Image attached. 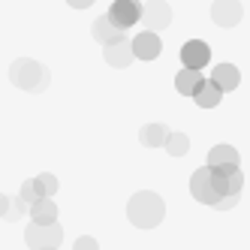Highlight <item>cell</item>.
Returning a JSON list of instances; mask_svg holds the SVG:
<instances>
[{
  "label": "cell",
  "mask_w": 250,
  "mask_h": 250,
  "mask_svg": "<svg viewBox=\"0 0 250 250\" xmlns=\"http://www.w3.org/2000/svg\"><path fill=\"white\" fill-rule=\"evenodd\" d=\"M202 73L199 69H190V66H184L181 73L175 76V87H178V94H184V97H196V91L202 87Z\"/></svg>",
  "instance_id": "cell-13"
},
{
  "label": "cell",
  "mask_w": 250,
  "mask_h": 250,
  "mask_svg": "<svg viewBox=\"0 0 250 250\" xmlns=\"http://www.w3.org/2000/svg\"><path fill=\"white\" fill-rule=\"evenodd\" d=\"M133 51H136L139 61H154V58H160V51H163L160 33L157 30H142L139 37H133Z\"/></svg>",
  "instance_id": "cell-9"
},
{
  "label": "cell",
  "mask_w": 250,
  "mask_h": 250,
  "mask_svg": "<svg viewBox=\"0 0 250 250\" xmlns=\"http://www.w3.org/2000/svg\"><path fill=\"white\" fill-rule=\"evenodd\" d=\"M30 214H33V223H55L58 208H55L51 199H40V202L30 205Z\"/></svg>",
  "instance_id": "cell-17"
},
{
  "label": "cell",
  "mask_w": 250,
  "mask_h": 250,
  "mask_svg": "<svg viewBox=\"0 0 250 250\" xmlns=\"http://www.w3.org/2000/svg\"><path fill=\"white\" fill-rule=\"evenodd\" d=\"M127 214H130V220L139 229H154L160 220H163V199H160L157 193L142 190V193H136L133 199H130Z\"/></svg>",
  "instance_id": "cell-1"
},
{
  "label": "cell",
  "mask_w": 250,
  "mask_h": 250,
  "mask_svg": "<svg viewBox=\"0 0 250 250\" xmlns=\"http://www.w3.org/2000/svg\"><path fill=\"white\" fill-rule=\"evenodd\" d=\"M9 79H12V84H19L21 91H42V87L48 84L45 66H42L40 61H27V58L12 61V66H9Z\"/></svg>",
  "instance_id": "cell-2"
},
{
  "label": "cell",
  "mask_w": 250,
  "mask_h": 250,
  "mask_svg": "<svg viewBox=\"0 0 250 250\" xmlns=\"http://www.w3.org/2000/svg\"><path fill=\"white\" fill-rule=\"evenodd\" d=\"M27 241L37 250H55L61 241V226L58 223H33L27 229Z\"/></svg>",
  "instance_id": "cell-7"
},
{
  "label": "cell",
  "mask_w": 250,
  "mask_h": 250,
  "mask_svg": "<svg viewBox=\"0 0 250 250\" xmlns=\"http://www.w3.org/2000/svg\"><path fill=\"white\" fill-rule=\"evenodd\" d=\"M105 15L112 19V24H115L118 30L127 33L133 24L142 21V15H145V3H142V0H115Z\"/></svg>",
  "instance_id": "cell-3"
},
{
  "label": "cell",
  "mask_w": 250,
  "mask_h": 250,
  "mask_svg": "<svg viewBox=\"0 0 250 250\" xmlns=\"http://www.w3.org/2000/svg\"><path fill=\"white\" fill-rule=\"evenodd\" d=\"M208 61H211V48H208V42H202V40H187V42L181 45V63H184V66H190V69H202Z\"/></svg>",
  "instance_id": "cell-10"
},
{
  "label": "cell",
  "mask_w": 250,
  "mask_h": 250,
  "mask_svg": "<svg viewBox=\"0 0 250 250\" xmlns=\"http://www.w3.org/2000/svg\"><path fill=\"white\" fill-rule=\"evenodd\" d=\"M241 3L238 0H214L211 3V21L217 24V27H235L241 21Z\"/></svg>",
  "instance_id": "cell-6"
},
{
  "label": "cell",
  "mask_w": 250,
  "mask_h": 250,
  "mask_svg": "<svg viewBox=\"0 0 250 250\" xmlns=\"http://www.w3.org/2000/svg\"><path fill=\"white\" fill-rule=\"evenodd\" d=\"M211 82L217 84L223 94H229V91H235V87H238L241 73L232 63H217V66H214V73H211Z\"/></svg>",
  "instance_id": "cell-12"
},
{
  "label": "cell",
  "mask_w": 250,
  "mask_h": 250,
  "mask_svg": "<svg viewBox=\"0 0 250 250\" xmlns=\"http://www.w3.org/2000/svg\"><path fill=\"white\" fill-rule=\"evenodd\" d=\"M103 58H105V63H112L115 69L130 66V63L136 61L133 40H127V33H121V37H115L112 42H105V45H103Z\"/></svg>",
  "instance_id": "cell-5"
},
{
  "label": "cell",
  "mask_w": 250,
  "mask_h": 250,
  "mask_svg": "<svg viewBox=\"0 0 250 250\" xmlns=\"http://www.w3.org/2000/svg\"><path fill=\"white\" fill-rule=\"evenodd\" d=\"M166 151H169L172 157H184V154L190 151V139H187L184 133H169V139H166Z\"/></svg>",
  "instance_id": "cell-18"
},
{
  "label": "cell",
  "mask_w": 250,
  "mask_h": 250,
  "mask_svg": "<svg viewBox=\"0 0 250 250\" xmlns=\"http://www.w3.org/2000/svg\"><path fill=\"white\" fill-rule=\"evenodd\" d=\"M73 9H87V6H94V0H66Z\"/></svg>",
  "instance_id": "cell-20"
},
{
  "label": "cell",
  "mask_w": 250,
  "mask_h": 250,
  "mask_svg": "<svg viewBox=\"0 0 250 250\" xmlns=\"http://www.w3.org/2000/svg\"><path fill=\"white\" fill-rule=\"evenodd\" d=\"M166 139H169V130L163 124H148V127H142V145L157 148V145H166Z\"/></svg>",
  "instance_id": "cell-16"
},
{
  "label": "cell",
  "mask_w": 250,
  "mask_h": 250,
  "mask_svg": "<svg viewBox=\"0 0 250 250\" xmlns=\"http://www.w3.org/2000/svg\"><path fill=\"white\" fill-rule=\"evenodd\" d=\"M76 250H97V241L94 238H79L76 241Z\"/></svg>",
  "instance_id": "cell-19"
},
{
  "label": "cell",
  "mask_w": 250,
  "mask_h": 250,
  "mask_svg": "<svg viewBox=\"0 0 250 250\" xmlns=\"http://www.w3.org/2000/svg\"><path fill=\"white\" fill-rule=\"evenodd\" d=\"M220 97H223V91H220V87L214 84L211 79H205V82H202V87H199V91H196V97H193V100L199 103L202 109H214V105L220 103Z\"/></svg>",
  "instance_id": "cell-15"
},
{
  "label": "cell",
  "mask_w": 250,
  "mask_h": 250,
  "mask_svg": "<svg viewBox=\"0 0 250 250\" xmlns=\"http://www.w3.org/2000/svg\"><path fill=\"white\" fill-rule=\"evenodd\" d=\"M208 166L211 169H223V172H235L238 169V151L229 145H217L208 154Z\"/></svg>",
  "instance_id": "cell-11"
},
{
  "label": "cell",
  "mask_w": 250,
  "mask_h": 250,
  "mask_svg": "<svg viewBox=\"0 0 250 250\" xmlns=\"http://www.w3.org/2000/svg\"><path fill=\"white\" fill-rule=\"evenodd\" d=\"M91 33H94V40H97L100 45H105V42H112L115 37H121L124 30H118V27L112 24L109 15H100V19L94 21V27H91Z\"/></svg>",
  "instance_id": "cell-14"
},
{
  "label": "cell",
  "mask_w": 250,
  "mask_h": 250,
  "mask_svg": "<svg viewBox=\"0 0 250 250\" xmlns=\"http://www.w3.org/2000/svg\"><path fill=\"white\" fill-rule=\"evenodd\" d=\"M190 190H193V196L199 202H205V205H220L223 202V196L217 193V187H214V175H211V166H205V169H196L193 172V178H190Z\"/></svg>",
  "instance_id": "cell-4"
},
{
  "label": "cell",
  "mask_w": 250,
  "mask_h": 250,
  "mask_svg": "<svg viewBox=\"0 0 250 250\" xmlns=\"http://www.w3.org/2000/svg\"><path fill=\"white\" fill-rule=\"evenodd\" d=\"M142 21L148 24V30H163L172 24V6L166 3V0H151V3H145V15H142Z\"/></svg>",
  "instance_id": "cell-8"
}]
</instances>
